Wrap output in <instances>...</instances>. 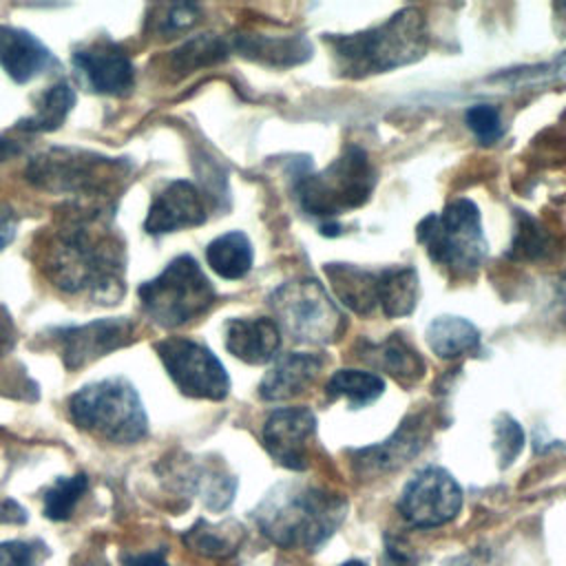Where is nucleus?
I'll list each match as a JSON object with an SVG mask.
<instances>
[{"mask_svg":"<svg viewBox=\"0 0 566 566\" xmlns=\"http://www.w3.org/2000/svg\"><path fill=\"white\" fill-rule=\"evenodd\" d=\"M42 274L64 294L113 305L126 283V245L111 228L106 210L73 206L38 243Z\"/></svg>","mask_w":566,"mask_h":566,"instance_id":"f257e3e1","label":"nucleus"},{"mask_svg":"<svg viewBox=\"0 0 566 566\" xmlns=\"http://www.w3.org/2000/svg\"><path fill=\"white\" fill-rule=\"evenodd\" d=\"M347 502L321 486L285 482L274 486L254 509L261 533L283 548L316 551L345 520Z\"/></svg>","mask_w":566,"mask_h":566,"instance_id":"f03ea898","label":"nucleus"},{"mask_svg":"<svg viewBox=\"0 0 566 566\" xmlns=\"http://www.w3.org/2000/svg\"><path fill=\"white\" fill-rule=\"evenodd\" d=\"M325 44L332 51L336 73L360 80L420 60L427 51L429 35L420 9L407 7L378 27L358 33L325 35Z\"/></svg>","mask_w":566,"mask_h":566,"instance_id":"7ed1b4c3","label":"nucleus"},{"mask_svg":"<svg viewBox=\"0 0 566 566\" xmlns=\"http://www.w3.org/2000/svg\"><path fill=\"white\" fill-rule=\"evenodd\" d=\"M73 424L115 444H133L148 433V418L137 389L122 376L84 385L69 398Z\"/></svg>","mask_w":566,"mask_h":566,"instance_id":"20e7f679","label":"nucleus"},{"mask_svg":"<svg viewBox=\"0 0 566 566\" xmlns=\"http://www.w3.org/2000/svg\"><path fill=\"white\" fill-rule=\"evenodd\" d=\"M128 172V161L80 148H51L33 157L27 168V177L33 186L75 195L93 206L106 199Z\"/></svg>","mask_w":566,"mask_h":566,"instance_id":"39448f33","label":"nucleus"},{"mask_svg":"<svg viewBox=\"0 0 566 566\" xmlns=\"http://www.w3.org/2000/svg\"><path fill=\"white\" fill-rule=\"evenodd\" d=\"M137 294L144 312L166 329L203 316L217 298L210 279L190 254L172 259L155 279L142 283Z\"/></svg>","mask_w":566,"mask_h":566,"instance_id":"423d86ee","label":"nucleus"},{"mask_svg":"<svg viewBox=\"0 0 566 566\" xmlns=\"http://www.w3.org/2000/svg\"><path fill=\"white\" fill-rule=\"evenodd\" d=\"M416 234L429 259L453 274H473L489 254L480 210L471 199H453L440 214H427Z\"/></svg>","mask_w":566,"mask_h":566,"instance_id":"0eeeda50","label":"nucleus"},{"mask_svg":"<svg viewBox=\"0 0 566 566\" xmlns=\"http://www.w3.org/2000/svg\"><path fill=\"white\" fill-rule=\"evenodd\" d=\"M376 186V170L367 153L347 146L327 168L296 179L301 208L314 217H336L367 203Z\"/></svg>","mask_w":566,"mask_h":566,"instance_id":"6e6552de","label":"nucleus"},{"mask_svg":"<svg viewBox=\"0 0 566 566\" xmlns=\"http://www.w3.org/2000/svg\"><path fill=\"white\" fill-rule=\"evenodd\" d=\"M270 305L281 325L301 343H332L345 329V318L327 290L316 279H294L270 294Z\"/></svg>","mask_w":566,"mask_h":566,"instance_id":"1a4fd4ad","label":"nucleus"},{"mask_svg":"<svg viewBox=\"0 0 566 566\" xmlns=\"http://www.w3.org/2000/svg\"><path fill=\"white\" fill-rule=\"evenodd\" d=\"M170 380L184 396L203 400H223L230 391V378L221 360L201 343L190 338H166L155 345Z\"/></svg>","mask_w":566,"mask_h":566,"instance_id":"9d476101","label":"nucleus"},{"mask_svg":"<svg viewBox=\"0 0 566 566\" xmlns=\"http://www.w3.org/2000/svg\"><path fill=\"white\" fill-rule=\"evenodd\" d=\"M462 509V489L442 467L420 469L398 497L400 515L416 528H436L451 522Z\"/></svg>","mask_w":566,"mask_h":566,"instance_id":"9b49d317","label":"nucleus"},{"mask_svg":"<svg viewBox=\"0 0 566 566\" xmlns=\"http://www.w3.org/2000/svg\"><path fill=\"white\" fill-rule=\"evenodd\" d=\"M135 325L128 318H99L84 325L57 327L51 332L49 340L57 349L64 367L75 371L113 349H119L133 340Z\"/></svg>","mask_w":566,"mask_h":566,"instance_id":"f8f14e48","label":"nucleus"},{"mask_svg":"<svg viewBox=\"0 0 566 566\" xmlns=\"http://www.w3.org/2000/svg\"><path fill=\"white\" fill-rule=\"evenodd\" d=\"M82 82L99 95H126L135 84V69L126 51L113 40H93L71 55Z\"/></svg>","mask_w":566,"mask_h":566,"instance_id":"ddd939ff","label":"nucleus"},{"mask_svg":"<svg viewBox=\"0 0 566 566\" xmlns=\"http://www.w3.org/2000/svg\"><path fill=\"white\" fill-rule=\"evenodd\" d=\"M316 416L307 407L274 409L263 424V447L290 471L307 469V440L314 436Z\"/></svg>","mask_w":566,"mask_h":566,"instance_id":"4468645a","label":"nucleus"},{"mask_svg":"<svg viewBox=\"0 0 566 566\" xmlns=\"http://www.w3.org/2000/svg\"><path fill=\"white\" fill-rule=\"evenodd\" d=\"M203 221L206 206L197 186L186 179H175L153 197L144 230L148 234H168L175 230L201 226Z\"/></svg>","mask_w":566,"mask_h":566,"instance_id":"2eb2a0df","label":"nucleus"},{"mask_svg":"<svg viewBox=\"0 0 566 566\" xmlns=\"http://www.w3.org/2000/svg\"><path fill=\"white\" fill-rule=\"evenodd\" d=\"M226 349L248 365H265L279 356L281 327L265 316L230 318L226 323Z\"/></svg>","mask_w":566,"mask_h":566,"instance_id":"dca6fc26","label":"nucleus"},{"mask_svg":"<svg viewBox=\"0 0 566 566\" xmlns=\"http://www.w3.org/2000/svg\"><path fill=\"white\" fill-rule=\"evenodd\" d=\"M424 444V433H422V424L420 418H407L391 438H387L380 444H371V447H363L354 453V467L356 471L363 473H387L394 471L398 467H402L405 462H409V458L418 455L420 449Z\"/></svg>","mask_w":566,"mask_h":566,"instance_id":"f3484780","label":"nucleus"},{"mask_svg":"<svg viewBox=\"0 0 566 566\" xmlns=\"http://www.w3.org/2000/svg\"><path fill=\"white\" fill-rule=\"evenodd\" d=\"M323 369V358L307 352H290L274 358L259 385V396L270 402L287 400L303 394Z\"/></svg>","mask_w":566,"mask_h":566,"instance_id":"a211bd4d","label":"nucleus"},{"mask_svg":"<svg viewBox=\"0 0 566 566\" xmlns=\"http://www.w3.org/2000/svg\"><path fill=\"white\" fill-rule=\"evenodd\" d=\"M51 62V51L33 33L0 24V66L13 82L27 84Z\"/></svg>","mask_w":566,"mask_h":566,"instance_id":"6ab92c4d","label":"nucleus"},{"mask_svg":"<svg viewBox=\"0 0 566 566\" xmlns=\"http://www.w3.org/2000/svg\"><path fill=\"white\" fill-rule=\"evenodd\" d=\"M323 270L336 298L354 314L367 316L378 307L380 272H371L352 263H325Z\"/></svg>","mask_w":566,"mask_h":566,"instance_id":"aec40b11","label":"nucleus"},{"mask_svg":"<svg viewBox=\"0 0 566 566\" xmlns=\"http://www.w3.org/2000/svg\"><path fill=\"white\" fill-rule=\"evenodd\" d=\"M232 46L254 62L268 66H294L312 57V44L303 35H259L241 33Z\"/></svg>","mask_w":566,"mask_h":566,"instance_id":"412c9836","label":"nucleus"},{"mask_svg":"<svg viewBox=\"0 0 566 566\" xmlns=\"http://www.w3.org/2000/svg\"><path fill=\"white\" fill-rule=\"evenodd\" d=\"M427 343L438 358L451 360L480 347V332L462 316H438L427 327Z\"/></svg>","mask_w":566,"mask_h":566,"instance_id":"4be33fe9","label":"nucleus"},{"mask_svg":"<svg viewBox=\"0 0 566 566\" xmlns=\"http://www.w3.org/2000/svg\"><path fill=\"white\" fill-rule=\"evenodd\" d=\"M418 303V272L409 265L380 270L378 307L387 318L407 316Z\"/></svg>","mask_w":566,"mask_h":566,"instance_id":"5701e85b","label":"nucleus"},{"mask_svg":"<svg viewBox=\"0 0 566 566\" xmlns=\"http://www.w3.org/2000/svg\"><path fill=\"white\" fill-rule=\"evenodd\" d=\"M243 539V526L237 522H219L210 524L208 520H199L184 533V544L201 557L223 559L237 553Z\"/></svg>","mask_w":566,"mask_h":566,"instance_id":"b1692460","label":"nucleus"},{"mask_svg":"<svg viewBox=\"0 0 566 566\" xmlns=\"http://www.w3.org/2000/svg\"><path fill=\"white\" fill-rule=\"evenodd\" d=\"M75 104V91L69 82L51 84L35 102L31 115L18 122V130L24 133H51L57 130Z\"/></svg>","mask_w":566,"mask_h":566,"instance_id":"393cba45","label":"nucleus"},{"mask_svg":"<svg viewBox=\"0 0 566 566\" xmlns=\"http://www.w3.org/2000/svg\"><path fill=\"white\" fill-rule=\"evenodd\" d=\"M206 259L221 279H243L252 268V243L239 230L226 232L208 243Z\"/></svg>","mask_w":566,"mask_h":566,"instance_id":"a878e982","label":"nucleus"},{"mask_svg":"<svg viewBox=\"0 0 566 566\" xmlns=\"http://www.w3.org/2000/svg\"><path fill=\"white\" fill-rule=\"evenodd\" d=\"M385 391V380L378 374L360 369H338L325 385L329 400L345 398L352 409L371 405Z\"/></svg>","mask_w":566,"mask_h":566,"instance_id":"bb28decb","label":"nucleus"},{"mask_svg":"<svg viewBox=\"0 0 566 566\" xmlns=\"http://www.w3.org/2000/svg\"><path fill=\"white\" fill-rule=\"evenodd\" d=\"M376 365L405 385L416 382L424 376L422 356L400 334H391L385 343L376 347Z\"/></svg>","mask_w":566,"mask_h":566,"instance_id":"cd10ccee","label":"nucleus"},{"mask_svg":"<svg viewBox=\"0 0 566 566\" xmlns=\"http://www.w3.org/2000/svg\"><path fill=\"white\" fill-rule=\"evenodd\" d=\"M228 51H230V46L226 40H221L219 35H212V33H203V35L188 40L184 46H179L175 51L170 64L179 73H190L195 69L210 66V64L226 60Z\"/></svg>","mask_w":566,"mask_h":566,"instance_id":"c85d7f7f","label":"nucleus"},{"mask_svg":"<svg viewBox=\"0 0 566 566\" xmlns=\"http://www.w3.org/2000/svg\"><path fill=\"white\" fill-rule=\"evenodd\" d=\"M88 489V478L84 473L57 478L44 493V515L53 522H64L73 515L75 504Z\"/></svg>","mask_w":566,"mask_h":566,"instance_id":"c756f323","label":"nucleus"},{"mask_svg":"<svg viewBox=\"0 0 566 566\" xmlns=\"http://www.w3.org/2000/svg\"><path fill=\"white\" fill-rule=\"evenodd\" d=\"M555 248L553 237L526 212H517V228L511 243L513 259H546Z\"/></svg>","mask_w":566,"mask_h":566,"instance_id":"7c9ffc66","label":"nucleus"},{"mask_svg":"<svg viewBox=\"0 0 566 566\" xmlns=\"http://www.w3.org/2000/svg\"><path fill=\"white\" fill-rule=\"evenodd\" d=\"M199 20V7L197 4H155L148 13L146 29L153 35L172 38L186 29H190Z\"/></svg>","mask_w":566,"mask_h":566,"instance_id":"2f4dec72","label":"nucleus"},{"mask_svg":"<svg viewBox=\"0 0 566 566\" xmlns=\"http://www.w3.org/2000/svg\"><path fill=\"white\" fill-rule=\"evenodd\" d=\"M467 126L473 130V135L482 142V144H493L502 137V117L500 111L491 104H475L467 111L464 115Z\"/></svg>","mask_w":566,"mask_h":566,"instance_id":"473e14b6","label":"nucleus"},{"mask_svg":"<svg viewBox=\"0 0 566 566\" xmlns=\"http://www.w3.org/2000/svg\"><path fill=\"white\" fill-rule=\"evenodd\" d=\"M495 449L500 467H511L524 449V431L511 416H500L495 422Z\"/></svg>","mask_w":566,"mask_h":566,"instance_id":"72a5a7b5","label":"nucleus"},{"mask_svg":"<svg viewBox=\"0 0 566 566\" xmlns=\"http://www.w3.org/2000/svg\"><path fill=\"white\" fill-rule=\"evenodd\" d=\"M546 77H566V53H562L559 57H555L548 64L533 66V69H517L511 73L495 75L491 80H500V82H509V84L517 86L520 82H535V80H546Z\"/></svg>","mask_w":566,"mask_h":566,"instance_id":"f704fd0d","label":"nucleus"},{"mask_svg":"<svg viewBox=\"0 0 566 566\" xmlns=\"http://www.w3.org/2000/svg\"><path fill=\"white\" fill-rule=\"evenodd\" d=\"M35 548L22 539H9L0 544V566H33Z\"/></svg>","mask_w":566,"mask_h":566,"instance_id":"c9c22d12","label":"nucleus"},{"mask_svg":"<svg viewBox=\"0 0 566 566\" xmlns=\"http://www.w3.org/2000/svg\"><path fill=\"white\" fill-rule=\"evenodd\" d=\"M385 566H418V557L402 546L398 539L394 542L391 537H385V555H382Z\"/></svg>","mask_w":566,"mask_h":566,"instance_id":"e433bc0d","label":"nucleus"},{"mask_svg":"<svg viewBox=\"0 0 566 566\" xmlns=\"http://www.w3.org/2000/svg\"><path fill=\"white\" fill-rule=\"evenodd\" d=\"M124 566H170L164 551H146V553H126L122 555Z\"/></svg>","mask_w":566,"mask_h":566,"instance_id":"4c0bfd02","label":"nucleus"},{"mask_svg":"<svg viewBox=\"0 0 566 566\" xmlns=\"http://www.w3.org/2000/svg\"><path fill=\"white\" fill-rule=\"evenodd\" d=\"M15 232H18L15 214L4 203H0V250H4L15 239Z\"/></svg>","mask_w":566,"mask_h":566,"instance_id":"58836bf2","label":"nucleus"},{"mask_svg":"<svg viewBox=\"0 0 566 566\" xmlns=\"http://www.w3.org/2000/svg\"><path fill=\"white\" fill-rule=\"evenodd\" d=\"M13 340H15L13 321H11V316L7 314V310L0 307V356L13 345Z\"/></svg>","mask_w":566,"mask_h":566,"instance_id":"ea45409f","label":"nucleus"},{"mask_svg":"<svg viewBox=\"0 0 566 566\" xmlns=\"http://www.w3.org/2000/svg\"><path fill=\"white\" fill-rule=\"evenodd\" d=\"M447 566H486V557L482 553H464L447 562Z\"/></svg>","mask_w":566,"mask_h":566,"instance_id":"a19ab883","label":"nucleus"},{"mask_svg":"<svg viewBox=\"0 0 566 566\" xmlns=\"http://www.w3.org/2000/svg\"><path fill=\"white\" fill-rule=\"evenodd\" d=\"M20 150H22V148H20L18 142H13V139L0 135V161H7V159H11V157L20 155Z\"/></svg>","mask_w":566,"mask_h":566,"instance_id":"79ce46f5","label":"nucleus"},{"mask_svg":"<svg viewBox=\"0 0 566 566\" xmlns=\"http://www.w3.org/2000/svg\"><path fill=\"white\" fill-rule=\"evenodd\" d=\"M80 566H111L102 555H91V557H86Z\"/></svg>","mask_w":566,"mask_h":566,"instance_id":"37998d69","label":"nucleus"},{"mask_svg":"<svg viewBox=\"0 0 566 566\" xmlns=\"http://www.w3.org/2000/svg\"><path fill=\"white\" fill-rule=\"evenodd\" d=\"M340 566H367L365 562H358V559H352V562H345V564H340Z\"/></svg>","mask_w":566,"mask_h":566,"instance_id":"c03bdc74","label":"nucleus"}]
</instances>
